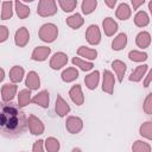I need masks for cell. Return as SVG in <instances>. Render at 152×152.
<instances>
[{"instance_id": "3957f363", "label": "cell", "mask_w": 152, "mask_h": 152, "mask_svg": "<svg viewBox=\"0 0 152 152\" xmlns=\"http://www.w3.org/2000/svg\"><path fill=\"white\" fill-rule=\"evenodd\" d=\"M15 91H17V87L14 84H4L2 88H1V94H2V100L4 101H10L14 97L15 95Z\"/></svg>"}, {"instance_id": "d590c367", "label": "cell", "mask_w": 152, "mask_h": 152, "mask_svg": "<svg viewBox=\"0 0 152 152\" xmlns=\"http://www.w3.org/2000/svg\"><path fill=\"white\" fill-rule=\"evenodd\" d=\"M134 150H135L137 152H148V151H150L148 146L145 145V144H141V141H137V144H135V146H134Z\"/></svg>"}, {"instance_id": "ee69618b", "label": "cell", "mask_w": 152, "mask_h": 152, "mask_svg": "<svg viewBox=\"0 0 152 152\" xmlns=\"http://www.w3.org/2000/svg\"><path fill=\"white\" fill-rule=\"evenodd\" d=\"M74 152H80V150H74Z\"/></svg>"}, {"instance_id": "ac0fdd59", "label": "cell", "mask_w": 152, "mask_h": 152, "mask_svg": "<svg viewBox=\"0 0 152 152\" xmlns=\"http://www.w3.org/2000/svg\"><path fill=\"white\" fill-rule=\"evenodd\" d=\"M68 110H69L68 104H66L61 97H58V101H57V103H56V112H57L59 115H64Z\"/></svg>"}, {"instance_id": "277c9868", "label": "cell", "mask_w": 152, "mask_h": 152, "mask_svg": "<svg viewBox=\"0 0 152 152\" xmlns=\"http://www.w3.org/2000/svg\"><path fill=\"white\" fill-rule=\"evenodd\" d=\"M27 40H28V33H27L26 28L25 27L19 28L15 33V44L19 46H24Z\"/></svg>"}, {"instance_id": "8d00e7d4", "label": "cell", "mask_w": 152, "mask_h": 152, "mask_svg": "<svg viewBox=\"0 0 152 152\" xmlns=\"http://www.w3.org/2000/svg\"><path fill=\"white\" fill-rule=\"evenodd\" d=\"M8 37V31H7V27L1 25L0 26V42H5Z\"/></svg>"}, {"instance_id": "d4e9b609", "label": "cell", "mask_w": 152, "mask_h": 152, "mask_svg": "<svg viewBox=\"0 0 152 152\" xmlns=\"http://www.w3.org/2000/svg\"><path fill=\"white\" fill-rule=\"evenodd\" d=\"M125 44H126V34H120L114 42H113V48L115 49V50H119V49H121L122 46H125Z\"/></svg>"}, {"instance_id": "d6a6232c", "label": "cell", "mask_w": 152, "mask_h": 152, "mask_svg": "<svg viewBox=\"0 0 152 152\" xmlns=\"http://www.w3.org/2000/svg\"><path fill=\"white\" fill-rule=\"evenodd\" d=\"M129 58L132 61H142V59H146V53H140V52H137V51H132V52H129Z\"/></svg>"}, {"instance_id": "ab89813d", "label": "cell", "mask_w": 152, "mask_h": 152, "mask_svg": "<svg viewBox=\"0 0 152 152\" xmlns=\"http://www.w3.org/2000/svg\"><path fill=\"white\" fill-rule=\"evenodd\" d=\"M42 140H39V141H37L36 144H34V146H33V151L34 152H42Z\"/></svg>"}, {"instance_id": "6da1fadb", "label": "cell", "mask_w": 152, "mask_h": 152, "mask_svg": "<svg viewBox=\"0 0 152 152\" xmlns=\"http://www.w3.org/2000/svg\"><path fill=\"white\" fill-rule=\"evenodd\" d=\"M28 121L26 115L14 103H4L1 106L0 126L1 134L6 138H15L25 133Z\"/></svg>"}, {"instance_id": "4fadbf2b", "label": "cell", "mask_w": 152, "mask_h": 152, "mask_svg": "<svg viewBox=\"0 0 152 152\" xmlns=\"http://www.w3.org/2000/svg\"><path fill=\"white\" fill-rule=\"evenodd\" d=\"M113 88V76L109 71H104V80H103V90L112 93Z\"/></svg>"}, {"instance_id": "7402d4cb", "label": "cell", "mask_w": 152, "mask_h": 152, "mask_svg": "<svg viewBox=\"0 0 152 152\" xmlns=\"http://www.w3.org/2000/svg\"><path fill=\"white\" fill-rule=\"evenodd\" d=\"M70 94H71L72 100H74L77 104H81V103H82L83 99H82V95H81L80 87H75V88H72V89H71V91H70Z\"/></svg>"}, {"instance_id": "5bb4252c", "label": "cell", "mask_w": 152, "mask_h": 152, "mask_svg": "<svg viewBox=\"0 0 152 152\" xmlns=\"http://www.w3.org/2000/svg\"><path fill=\"white\" fill-rule=\"evenodd\" d=\"M49 52H50V49H48V48H38V49L34 50V52L32 55V58L42 61L49 55Z\"/></svg>"}, {"instance_id": "1f68e13d", "label": "cell", "mask_w": 152, "mask_h": 152, "mask_svg": "<svg viewBox=\"0 0 152 152\" xmlns=\"http://www.w3.org/2000/svg\"><path fill=\"white\" fill-rule=\"evenodd\" d=\"M95 6H96V1H84L82 5V8H83L84 13H89L94 10Z\"/></svg>"}, {"instance_id": "4316f807", "label": "cell", "mask_w": 152, "mask_h": 152, "mask_svg": "<svg viewBox=\"0 0 152 152\" xmlns=\"http://www.w3.org/2000/svg\"><path fill=\"white\" fill-rule=\"evenodd\" d=\"M128 15H129V11H128L127 5H125V4L120 5V7L118 10V17L121 18V19H126Z\"/></svg>"}, {"instance_id": "cb8c5ba5", "label": "cell", "mask_w": 152, "mask_h": 152, "mask_svg": "<svg viewBox=\"0 0 152 152\" xmlns=\"http://www.w3.org/2000/svg\"><path fill=\"white\" fill-rule=\"evenodd\" d=\"M113 68L116 70V72H118V75H119V80L121 81V80H122V76H124V74H125V70H126V65H125L124 63L116 61V62L113 63Z\"/></svg>"}, {"instance_id": "44dd1931", "label": "cell", "mask_w": 152, "mask_h": 152, "mask_svg": "<svg viewBox=\"0 0 152 152\" xmlns=\"http://www.w3.org/2000/svg\"><path fill=\"white\" fill-rule=\"evenodd\" d=\"M15 8H17V13L20 18H25L30 13V10L26 6H24L21 2H15Z\"/></svg>"}, {"instance_id": "f546056e", "label": "cell", "mask_w": 152, "mask_h": 152, "mask_svg": "<svg viewBox=\"0 0 152 152\" xmlns=\"http://www.w3.org/2000/svg\"><path fill=\"white\" fill-rule=\"evenodd\" d=\"M141 134H144L147 138L152 139V125L150 122H146L142 127H141Z\"/></svg>"}, {"instance_id": "e575fe53", "label": "cell", "mask_w": 152, "mask_h": 152, "mask_svg": "<svg viewBox=\"0 0 152 152\" xmlns=\"http://www.w3.org/2000/svg\"><path fill=\"white\" fill-rule=\"evenodd\" d=\"M72 62H74L76 65H80L81 69H83V70H89V69H91V66H93L90 63H84V62H82V61H80V59H77V58H74Z\"/></svg>"}, {"instance_id": "e0dca14e", "label": "cell", "mask_w": 152, "mask_h": 152, "mask_svg": "<svg viewBox=\"0 0 152 152\" xmlns=\"http://www.w3.org/2000/svg\"><path fill=\"white\" fill-rule=\"evenodd\" d=\"M103 26H104V30H106L107 34H112V33H114L116 31V24L110 18H107L103 21Z\"/></svg>"}, {"instance_id": "7bdbcfd3", "label": "cell", "mask_w": 152, "mask_h": 152, "mask_svg": "<svg viewBox=\"0 0 152 152\" xmlns=\"http://www.w3.org/2000/svg\"><path fill=\"white\" fill-rule=\"evenodd\" d=\"M150 8H151V12H152V2H150Z\"/></svg>"}, {"instance_id": "30bf717a", "label": "cell", "mask_w": 152, "mask_h": 152, "mask_svg": "<svg viewBox=\"0 0 152 152\" xmlns=\"http://www.w3.org/2000/svg\"><path fill=\"white\" fill-rule=\"evenodd\" d=\"M12 17V2L5 1L2 2V10H1V19L6 20Z\"/></svg>"}, {"instance_id": "ba28073f", "label": "cell", "mask_w": 152, "mask_h": 152, "mask_svg": "<svg viewBox=\"0 0 152 152\" xmlns=\"http://www.w3.org/2000/svg\"><path fill=\"white\" fill-rule=\"evenodd\" d=\"M23 74L24 70L20 66H13L10 71V78L12 80V82H20L23 78Z\"/></svg>"}, {"instance_id": "52a82bcc", "label": "cell", "mask_w": 152, "mask_h": 152, "mask_svg": "<svg viewBox=\"0 0 152 152\" xmlns=\"http://www.w3.org/2000/svg\"><path fill=\"white\" fill-rule=\"evenodd\" d=\"M87 37H88V40L91 43V44H95V43H99L100 40V34H99V30H97V26H90L88 32H87Z\"/></svg>"}, {"instance_id": "f1b7e54d", "label": "cell", "mask_w": 152, "mask_h": 152, "mask_svg": "<svg viewBox=\"0 0 152 152\" xmlns=\"http://www.w3.org/2000/svg\"><path fill=\"white\" fill-rule=\"evenodd\" d=\"M46 148L49 152H56L58 150V141H56L55 139H49L46 141Z\"/></svg>"}, {"instance_id": "603a6c76", "label": "cell", "mask_w": 152, "mask_h": 152, "mask_svg": "<svg viewBox=\"0 0 152 152\" xmlns=\"http://www.w3.org/2000/svg\"><path fill=\"white\" fill-rule=\"evenodd\" d=\"M137 43H138L139 46L145 48V46L148 45V43H150V36H148L146 32L140 33V34L138 36V38H137Z\"/></svg>"}, {"instance_id": "2e32d148", "label": "cell", "mask_w": 152, "mask_h": 152, "mask_svg": "<svg viewBox=\"0 0 152 152\" xmlns=\"http://www.w3.org/2000/svg\"><path fill=\"white\" fill-rule=\"evenodd\" d=\"M30 95L31 94H30L28 90H21L19 93V100H18L19 107H24L30 102Z\"/></svg>"}, {"instance_id": "ffe728a7", "label": "cell", "mask_w": 152, "mask_h": 152, "mask_svg": "<svg viewBox=\"0 0 152 152\" xmlns=\"http://www.w3.org/2000/svg\"><path fill=\"white\" fill-rule=\"evenodd\" d=\"M68 128L71 132H77L81 128V120L80 119H75V118H70L68 120Z\"/></svg>"}, {"instance_id": "b9f144b4", "label": "cell", "mask_w": 152, "mask_h": 152, "mask_svg": "<svg viewBox=\"0 0 152 152\" xmlns=\"http://www.w3.org/2000/svg\"><path fill=\"white\" fill-rule=\"evenodd\" d=\"M107 4H108V5H109V6H113V5H114V4H115V2H107Z\"/></svg>"}, {"instance_id": "9a60e30c", "label": "cell", "mask_w": 152, "mask_h": 152, "mask_svg": "<svg viewBox=\"0 0 152 152\" xmlns=\"http://www.w3.org/2000/svg\"><path fill=\"white\" fill-rule=\"evenodd\" d=\"M146 69H147V66H146V65L138 66V68L132 72V75H131V77H129V80H131V81H139V80L141 78V76L144 75V72L146 71Z\"/></svg>"}, {"instance_id": "4dcf8cb0", "label": "cell", "mask_w": 152, "mask_h": 152, "mask_svg": "<svg viewBox=\"0 0 152 152\" xmlns=\"http://www.w3.org/2000/svg\"><path fill=\"white\" fill-rule=\"evenodd\" d=\"M68 23H69V25H71L72 27H78V26L82 24V19H81V17H80L78 14H76V15L69 18V19H68Z\"/></svg>"}, {"instance_id": "8992f818", "label": "cell", "mask_w": 152, "mask_h": 152, "mask_svg": "<svg viewBox=\"0 0 152 152\" xmlns=\"http://www.w3.org/2000/svg\"><path fill=\"white\" fill-rule=\"evenodd\" d=\"M28 127L31 129V132L33 134H40L43 131V126L40 124V121L38 119H36L34 116H30L28 119Z\"/></svg>"}, {"instance_id": "484cf974", "label": "cell", "mask_w": 152, "mask_h": 152, "mask_svg": "<svg viewBox=\"0 0 152 152\" xmlns=\"http://www.w3.org/2000/svg\"><path fill=\"white\" fill-rule=\"evenodd\" d=\"M135 23H137V25H139V26H144V25H146V24L148 23L147 15H146L144 12L138 13L137 17H135Z\"/></svg>"}, {"instance_id": "7a4b0ae2", "label": "cell", "mask_w": 152, "mask_h": 152, "mask_svg": "<svg viewBox=\"0 0 152 152\" xmlns=\"http://www.w3.org/2000/svg\"><path fill=\"white\" fill-rule=\"evenodd\" d=\"M40 37L46 42L53 40L56 37V27L53 25H44L40 30Z\"/></svg>"}, {"instance_id": "7c38bea8", "label": "cell", "mask_w": 152, "mask_h": 152, "mask_svg": "<svg viewBox=\"0 0 152 152\" xmlns=\"http://www.w3.org/2000/svg\"><path fill=\"white\" fill-rule=\"evenodd\" d=\"M49 94L46 93V91H42L40 94H38L32 101L34 102V103H38V104H40V106H43V107H48V103H49V96H48Z\"/></svg>"}, {"instance_id": "d6986e66", "label": "cell", "mask_w": 152, "mask_h": 152, "mask_svg": "<svg viewBox=\"0 0 152 152\" xmlns=\"http://www.w3.org/2000/svg\"><path fill=\"white\" fill-rule=\"evenodd\" d=\"M97 80H99V72H97V71H95V72H93L91 75H89V76L86 78L87 86H88L90 89L95 88V87H96V84H97Z\"/></svg>"}, {"instance_id": "60d3db41", "label": "cell", "mask_w": 152, "mask_h": 152, "mask_svg": "<svg viewBox=\"0 0 152 152\" xmlns=\"http://www.w3.org/2000/svg\"><path fill=\"white\" fill-rule=\"evenodd\" d=\"M152 80V71L150 72V75H148V77H147V80L145 81V87H147V84H148V82Z\"/></svg>"}, {"instance_id": "8fae6325", "label": "cell", "mask_w": 152, "mask_h": 152, "mask_svg": "<svg viewBox=\"0 0 152 152\" xmlns=\"http://www.w3.org/2000/svg\"><path fill=\"white\" fill-rule=\"evenodd\" d=\"M66 62V57L63 55V53H56L51 61V66L55 68V69H58L61 68L64 63Z\"/></svg>"}, {"instance_id": "83f0119b", "label": "cell", "mask_w": 152, "mask_h": 152, "mask_svg": "<svg viewBox=\"0 0 152 152\" xmlns=\"http://www.w3.org/2000/svg\"><path fill=\"white\" fill-rule=\"evenodd\" d=\"M76 77H77V71L74 69H68L66 71L63 72V80L64 81H72Z\"/></svg>"}, {"instance_id": "9c48e42d", "label": "cell", "mask_w": 152, "mask_h": 152, "mask_svg": "<svg viewBox=\"0 0 152 152\" xmlns=\"http://www.w3.org/2000/svg\"><path fill=\"white\" fill-rule=\"evenodd\" d=\"M26 86L31 89H37L39 87V78H38V75L36 72H30L28 76H27V80H26Z\"/></svg>"}, {"instance_id": "f35d334b", "label": "cell", "mask_w": 152, "mask_h": 152, "mask_svg": "<svg viewBox=\"0 0 152 152\" xmlns=\"http://www.w3.org/2000/svg\"><path fill=\"white\" fill-rule=\"evenodd\" d=\"M145 110L147 113H152V94H150L148 99L146 100V104H145Z\"/></svg>"}, {"instance_id": "5b68a950", "label": "cell", "mask_w": 152, "mask_h": 152, "mask_svg": "<svg viewBox=\"0 0 152 152\" xmlns=\"http://www.w3.org/2000/svg\"><path fill=\"white\" fill-rule=\"evenodd\" d=\"M38 12L39 14L42 15H46V14H52L55 12V6H53V2L49 1H42L40 5H39V8H38Z\"/></svg>"}, {"instance_id": "836d02e7", "label": "cell", "mask_w": 152, "mask_h": 152, "mask_svg": "<svg viewBox=\"0 0 152 152\" xmlns=\"http://www.w3.org/2000/svg\"><path fill=\"white\" fill-rule=\"evenodd\" d=\"M78 52H80L81 55L88 57V58H95V56H96V52H95V51L88 50V49H86V48H81V49L78 50Z\"/></svg>"}, {"instance_id": "74e56055", "label": "cell", "mask_w": 152, "mask_h": 152, "mask_svg": "<svg viewBox=\"0 0 152 152\" xmlns=\"http://www.w3.org/2000/svg\"><path fill=\"white\" fill-rule=\"evenodd\" d=\"M61 5H62V7L64 8V11H71L74 7H75V5H76V2L75 1H71V2H64V1H61Z\"/></svg>"}]
</instances>
